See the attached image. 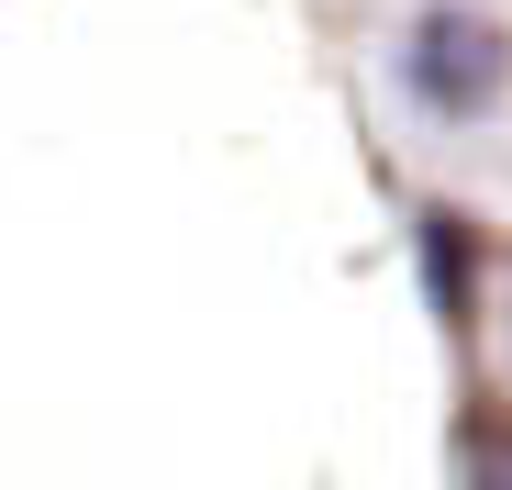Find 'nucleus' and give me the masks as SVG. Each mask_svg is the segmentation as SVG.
I'll return each mask as SVG.
<instances>
[{
	"instance_id": "1",
	"label": "nucleus",
	"mask_w": 512,
	"mask_h": 490,
	"mask_svg": "<svg viewBox=\"0 0 512 490\" xmlns=\"http://www.w3.org/2000/svg\"><path fill=\"white\" fill-rule=\"evenodd\" d=\"M501 67H512V45H501L490 12H468V0H435V12L412 23V56H401L412 101H423V112H446V123H468V112L501 101Z\"/></svg>"
},
{
	"instance_id": "3",
	"label": "nucleus",
	"mask_w": 512,
	"mask_h": 490,
	"mask_svg": "<svg viewBox=\"0 0 512 490\" xmlns=\"http://www.w3.org/2000/svg\"><path fill=\"white\" fill-rule=\"evenodd\" d=\"M479 479H490V490H512V446H490V457H479Z\"/></svg>"
},
{
	"instance_id": "2",
	"label": "nucleus",
	"mask_w": 512,
	"mask_h": 490,
	"mask_svg": "<svg viewBox=\"0 0 512 490\" xmlns=\"http://www.w3.org/2000/svg\"><path fill=\"white\" fill-rule=\"evenodd\" d=\"M423 245H435V312L468 301V257H457V223H423Z\"/></svg>"
}]
</instances>
